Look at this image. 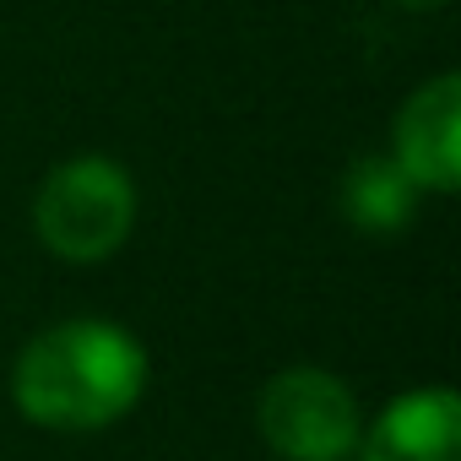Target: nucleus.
Wrapping results in <instances>:
<instances>
[{
    "label": "nucleus",
    "mask_w": 461,
    "mask_h": 461,
    "mask_svg": "<svg viewBox=\"0 0 461 461\" xmlns=\"http://www.w3.org/2000/svg\"><path fill=\"white\" fill-rule=\"evenodd\" d=\"M147 385L141 342L114 321H66L33 337L12 369V402L28 423L87 434L136 407Z\"/></svg>",
    "instance_id": "1"
},
{
    "label": "nucleus",
    "mask_w": 461,
    "mask_h": 461,
    "mask_svg": "<svg viewBox=\"0 0 461 461\" xmlns=\"http://www.w3.org/2000/svg\"><path fill=\"white\" fill-rule=\"evenodd\" d=\"M33 222L39 240L60 261H104L125 245L131 222H136V190L131 174L109 158H71L50 168V179L33 195Z\"/></svg>",
    "instance_id": "2"
},
{
    "label": "nucleus",
    "mask_w": 461,
    "mask_h": 461,
    "mask_svg": "<svg viewBox=\"0 0 461 461\" xmlns=\"http://www.w3.org/2000/svg\"><path fill=\"white\" fill-rule=\"evenodd\" d=\"M261 439L283 461H348L358 450V402L326 369H283L267 380L256 407Z\"/></svg>",
    "instance_id": "3"
},
{
    "label": "nucleus",
    "mask_w": 461,
    "mask_h": 461,
    "mask_svg": "<svg viewBox=\"0 0 461 461\" xmlns=\"http://www.w3.org/2000/svg\"><path fill=\"white\" fill-rule=\"evenodd\" d=\"M418 190L450 195L461 185V82L434 77L418 87L396 114V158H391Z\"/></svg>",
    "instance_id": "4"
},
{
    "label": "nucleus",
    "mask_w": 461,
    "mask_h": 461,
    "mask_svg": "<svg viewBox=\"0 0 461 461\" xmlns=\"http://www.w3.org/2000/svg\"><path fill=\"white\" fill-rule=\"evenodd\" d=\"M358 445L364 461H461V402L450 385L407 391L358 434Z\"/></svg>",
    "instance_id": "5"
},
{
    "label": "nucleus",
    "mask_w": 461,
    "mask_h": 461,
    "mask_svg": "<svg viewBox=\"0 0 461 461\" xmlns=\"http://www.w3.org/2000/svg\"><path fill=\"white\" fill-rule=\"evenodd\" d=\"M412 195H418V185L391 158H358L342 185V212L364 234H391V228H402L412 217Z\"/></svg>",
    "instance_id": "6"
},
{
    "label": "nucleus",
    "mask_w": 461,
    "mask_h": 461,
    "mask_svg": "<svg viewBox=\"0 0 461 461\" xmlns=\"http://www.w3.org/2000/svg\"><path fill=\"white\" fill-rule=\"evenodd\" d=\"M396 6H407V12H434V6H445V0H396Z\"/></svg>",
    "instance_id": "7"
}]
</instances>
